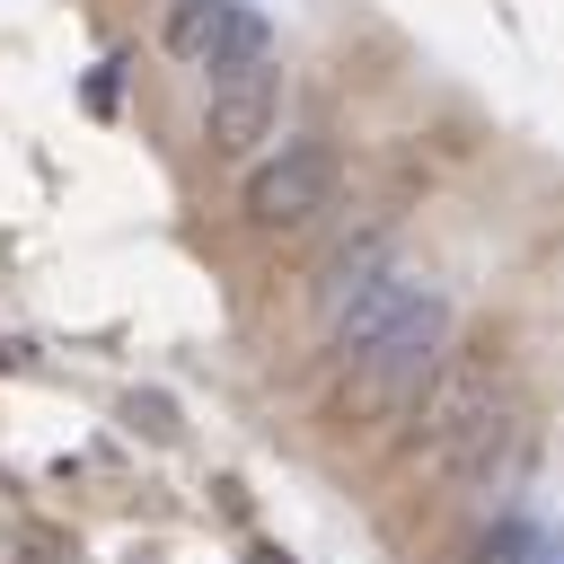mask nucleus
<instances>
[{
    "label": "nucleus",
    "instance_id": "1",
    "mask_svg": "<svg viewBox=\"0 0 564 564\" xmlns=\"http://www.w3.org/2000/svg\"><path fill=\"white\" fill-rule=\"evenodd\" d=\"M441 352H449V291L423 282L361 352H344V405H405V397H423Z\"/></svg>",
    "mask_w": 564,
    "mask_h": 564
},
{
    "label": "nucleus",
    "instance_id": "2",
    "mask_svg": "<svg viewBox=\"0 0 564 564\" xmlns=\"http://www.w3.org/2000/svg\"><path fill=\"white\" fill-rule=\"evenodd\" d=\"M494 405H511V397H502V344L485 335V344H467V352H441V370L423 379L414 449H423L432 467H449V458L476 441V423H485Z\"/></svg>",
    "mask_w": 564,
    "mask_h": 564
},
{
    "label": "nucleus",
    "instance_id": "3",
    "mask_svg": "<svg viewBox=\"0 0 564 564\" xmlns=\"http://www.w3.org/2000/svg\"><path fill=\"white\" fill-rule=\"evenodd\" d=\"M238 203H247V220L273 229V238H282V229H308V220L335 203V150H326V141H273V150L247 167V194H238Z\"/></svg>",
    "mask_w": 564,
    "mask_h": 564
},
{
    "label": "nucleus",
    "instance_id": "4",
    "mask_svg": "<svg viewBox=\"0 0 564 564\" xmlns=\"http://www.w3.org/2000/svg\"><path fill=\"white\" fill-rule=\"evenodd\" d=\"M282 123V70H256L238 88H212V115H203V141L212 159H256Z\"/></svg>",
    "mask_w": 564,
    "mask_h": 564
},
{
    "label": "nucleus",
    "instance_id": "5",
    "mask_svg": "<svg viewBox=\"0 0 564 564\" xmlns=\"http://www.w3.org/2000/svg\"><path fill=\"white\" fill-rule=\"evenodd\" d=\"M520 467H529V423H520V405H494V414L476 423V441H467V449H458V458H449L441 476H449L458 494L494 502V494H502V485H511Z\"/></svg>",
    "mask_w": 564,
    "mask_h": 564
},
{
    "label": "nucleus",
    "instance_id": "6",
    "mask_svg": "<svg viewBox=\"0 0 564 564\" xmlns=\"http://www.w3.org/2000/svg\"><path fill=\"white\" fill-rule=\"evenodd\" d=\"M414 291H423V273H405V264H379V273H370V282H361L344 308H326V335H335V352H361V344H370V335H379V326H388V317H397Z\"/></svg>",
    "mask_w": 564,
    "mask_h": 564
},
{
    "label": "nucleus",
    "instance_id": "7",
    "mask_svg": "<svg viewBox=\"0 0 564 564\" xmlns=\"http://www.w3.org/2000/svg\"><path fill=\"white\" fill-rule=\"evenodd\" d=\"M256 70H273V26H264V9H247V0H229V18L212 26V53H203V79H212V88H238V79H256Z\"/></svg>",
    "mask_w": 564,
    "mask_h": 564
},
{
    "label": "nucleus",
    "instance_id": "8",
    "mask_svg": "<svg viewBox=\"0 0 564 564\" xmlns=\"http://www.w3.org/2000/svg\"><path fill=\"white\" fill-rule=\"evenodd\" d=\"M220 18H229V0H167V9H159V44H167L176 62H203Z\"/></svg>",
    "mask_w": 564,
    "mask_h": 564
},
{
    "label": "nucleus",
    "instance_id": "9",
    "mask_svg": "<svg viewBox=\"0 0 564 564\" xmlns=\"http://www.w3.org/2000/svg\"><path fill=\"white\" fill-rule=\"evenodd\" d=\"M115 70H123V62H97V79H88V106H97V115L115 106Z\"/></svg>",
    "mask_w": 564,
    "mask_h": 564
}]
</instances>
